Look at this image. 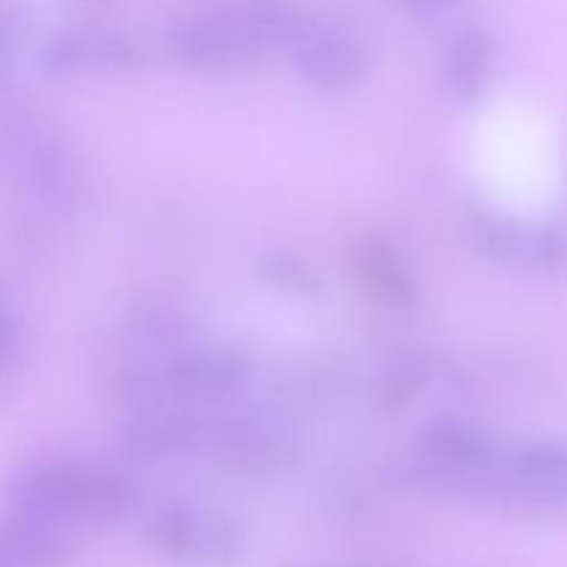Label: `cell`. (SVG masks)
Instances as JSON below:
<instances>
[{
  "label": "cell",
  "mask_w": 567,
  "mask_h": 567,
  "mask_svg": "<svg viewBox=\"0 0 567 567\" xmlns=\"http://www.w3.org/2000/svg\"><path fill=\"white\" fill-rule=\"evenodd\" d=\"M354 266H358V275L365 282V288L382 302L408 308L415 299V280L408 260L382 238H365L354 249Z\"/></svg>",
  "instance_id": "obj_12"
},
{
  "label": "cell",
  "mask_w": 567,
  "mask_h": 567,
  "mask_svg": "<svg viewBox=\"0 0 567 567\" xmlns=\"http://www.w3.org/2000/svg\"><path fill=\"white\" fill-rule=\"evenodd\" d=\"M482 496L526 515H554L567 509V446L529 443L498 457Z\"/></svg>",
  "instance_id": "obj_2"
},
{
  "label": "cell",
  "mask_w": 567,
  "mask_h": 567,
  "mask_svg": "<svg viewBox=\"0 0 567 567\" xmlns=\"http://www.w3.org/2000/svg\"><path fill=\"white\" fill-rule=\"evenodd\" d=\"M78 526L31 509H11L9 520L0 529V543L22 565H44L64 559L75 548Z\"/></svg>",
  "instance_id": "obj_10"
},
{
  "label": "cell",
  "mask_w": 567,
  "mask_h": 567,
  "mask_svg": "<svg viewBox=\"0 0 567 567\" xmlns=\"http://www.w3.org/2000/svg\"><path fill=\"white\" fill-rule=\"evenodd\" d=\"M17 343H20V327L11 319V313H6V310L0 308V369L11 360Z\"/></svg>",
  "instance_id": "obj_17"
},
{
  "label": "cell",
  "mask_w": 567,
  "mask_h": 567,
  "mask_svg": "<svg viewBox=\"0 0 567 567\" xmlns=\"http://www.w3.org/2000/svg\"><path fill=\"white\" fill-rule=\"evenodd\" d=\"M419 468L430 482L449 491L482 493L496 468L498 452L491 437L460 421L432 424L419 441Z\"/></svg>",
  "instance_id": "obj_3"
},
{
  "label": "cell",
  "mask_w": 567,
  "mask_h": 567,
  "mask_svg": "<svg viewBox=\"0 0 567 567\" xmlns=\"http://www.w3.org/2000/svg\"><path fill=\"white\" fill-rule=\"evenodd\" d=\"M249 377L247 360L225 349H199L166 365V385L192 404H221L236 396Z\"/></svg>",
  "instance_id": "obj_8"
},
{
  "label": "cell",
  "mask_w": 567,
  "mask_h": 567,
  "mask_svg": "<svg viewBox=\"0 0 567 567\" xmlns=\"http://www.w3.org/2000/svg\"><path fill=\"white\" fill-rule=\"evenodd\" d=\"M421 377H424V371H421L415 363L396 365V369H393V374L388 377L385 393H382V396L388 399V404L399 408V404L408 402V399L413 396L415 388L421 385Z\"/></svg>",
  "instance_id": "obj_15"
},
{
  "label": "cell",
  "mask_w": 567,
  "mask_h": 567,
  "mask_svg": "<svg viewBox=\"0 0 567 567\" xmlns=\"http://www.w3.org/2000/svg\"><path fill=\"white\" fill-rule=\"evenodd\" d=\"M133 61H136L133 44L120 33L100 31V28H75V31L59 33L44 48V66L55 75L125 70Z\"/></svg>",
  "instance_id": "obj_9"
},
{
  "label": "cell",
  "mask_w": 567,
  "mask_h": 567,
  "mask_svg": "<svg viewBox=\"0 0 567 567\" xmlns=\"http://www.w3.org/2000/svg\"><path fill=\"white\" fill-rule=\"evenodd\" d=\"M6 64H9V39H6V31L0 28V78L6 75Z\"/></svg>",
  "instance_id": "obj_18"
},
{
  "label": "cell",
  "mask_w": 567,
  "mask_h": 567,
  "mask_svg": "<svg viewBox=\"0 0 567 567\" xmlns=\"http://www.w3.org/2000/svg\"><path fill=\"white\" fill-rule=\"evenodd\" d=\"M293 48L299 75L321 92H347L358 86L369 70L365 44L341 28L305 31Z\"/></svg>",
  "instance_id": "obj_7"
},
{
  "label": "cell",
  "mask_w": 567,
  "mask_h": 567,
  "mask_svg": "<svg viewBox=\"0 0 567 567\" xmlns=\"http://www.w3.org/2000/svg\"><path fill=\"white\" fill-rule=\"evenodd\" d=\"M14 507L81 526L83 520H116L131 507L125 482L78 465H37L14 482Z\"/></svg>",
  "instance_id": "obj_1"
},
{
  "label": "cell",
  "mask_w": 567,
  "mask_h": 567,
  "mask_svg": "<svg viewBox=\"0 0 567 567\" xmlns=\"http://www.w3.org/2000/svg\"><path fill=\"white\" fill-rule=\"evenodd\" d=\"M260 275L269 286L282 288V291L291 293H310L316 291L319 280H316L313 269H310L305 260L291 258V255H275V258H266L260 264Z\"/></svg>",
  "instance_id": "obj_14"
},
{
  "label": "cell",
  "mask_w": 567,
  "mask_h": 567,
  "mask_svg": "<svg viewBox=\"0 0 567 567\" xmlns=\"http://www.w3.org/2000/svg\"><path fill=\"white\" fill-rule=\"evenodd\" d=\"M150 540L181 563L219 565L238 554L241 537L236 524L221 513L192 504H169L150 524Z\"/></svg>",
  "instance_id": "obj_4"
},
{
  "label": "cell",
  "mask_w": 567,
  "mask_h": 567,
  "mask_svg": "<svg viewBox=\"0 0 567 567\" xmlns=\"http://www.w3.org/2000/svg\"><path fill=\"white\" fill-rule=\"evenodd\" d=\"M408 14L419 17V20H437V17L452 14L454 9L465 3V0H399Z\"/></svg>",
  "instance_id": "obj_16"
},
{
  "label": "cell",
  "mask_w": 567,
  "mask_h": 567,
  "mask_svg": "<svg viewBox=\"0 0 567 567\" xmlns=\"http://www.w3.org/2000/svg\"><path fill=\"white\" fill-rule=\"evenodd\" d=\"M471 227L480 247L502 264L546 275H557L567 266V241L554 227L529 225L493 208L471 210Z\"/></svg>",
  "instance_id": "obj_5"
},
{
  "label": "cell",
  "mask_w": 567,
  "mask_h": 567,
  "mask_svg": "<svg viewBox=\"0 0 567 567\" xmlns=\"http://www.w3.org/2000/svg\"><path fill=\"white\" fill-rule=\"evenodd\" d=\"M230 9L255 55L297 44L308 31L293 0H233Z\"/></svg>",
  "instance_id": "obj_11"
},
{
  "label": "cell",
  "mask_w": 567,
  "mask_h": 567,
  "mask_svg": "<svg viewBox=\"0 0 567 567\" xmlns=\"http://www.w3.org/2000/svg\"><path fill=\"white\" fill-rule=\"evenodd\" d=\"M0 567H25L20 563V559L14 557V554L9 551V548L3 546V543H0Z\"/></svg>",
  "instance_id": "obj_19"
},
{
  "label": "cell",
  "mask_w": 567,
  "mask_h": 567,
  "mask_svg": "<svg viewBox=\"0 0 567 567\" xmlns=\"http://www.w3.org/2000/svg\"><path fill=\"white\" fill-rule=\"evenodd\" d=\"M166 48L181 64L194 70H221L255 55L230 6L177 20L166 31Z\"/></svg>",
  "instance_id": "obj_6"
},
{
  "label": "cell",
  "mask_w": 567,
  "mask_h": 567,
  "mask_svg": "<svg viewBox=\"0 0 567 567\" xmlns=\"http://www.w3.org/2000/svg\"><path fill=\"white\" fill-rule=\"evenodd\" d=\"M493 39L485 31H465L454 39L446 55V83L454 97L474 103L491 86Z\"/></svg>",
  "instance_id": "obj_13"
}]
</instances>
